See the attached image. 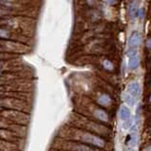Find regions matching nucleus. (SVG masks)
<instances>
[{
    "instance_id": "obj_1",
    "label": "nucleus",
    "mask_w": 151,
    "mask_h": 151,
    "mask_svg": "<svg viewBox=\"0 0 151 151\" xmlns=\"http://www.w3.org/2000/svg\"><path fill=\"white\" fill-rule=\"evenodd\" d=\"M78 141L81 142L82 144L90 145L96 147L103 148L105 146V141H104L101 137H99L96 134L92 133V132L85 131V130H78V134L76 135Z\"/></svg>"
},
{
    "instance_id": "obj_2",
    "label": "nucleus",
    "mask_w": 151,
    "mask_h": 151,
    "mask_svg": "<svg viewBox=\"0 0 151 151\" xmlns=\"http://www.w3.org/2000/svg\"><path fill=\"white\" fill-rule=\"evenodd\" d=\"M63 147L68 151H96L92 146L78 142H66Z\"/></svg>"
},
{
    "instance_id": "obj_3",
    "label": "nucleus",
    "mask_w": 151,
    "mask_h": 151,
    "mask_svg": "<svg viewBox=\"0 0 151 151\" xmlns=\"http://www.w3.org/2000/svg\"><path fill=\"white\" fill-rule=\"evenodd\" d=\"M127 58H129V68L130 70H135L138 68L140 63V57L137 49H129L127 52Z\"/></svg>"
},
{
    "instance_id": "obj_4",
    "label": "nucleus",
    "mask_w": 151,
    "mask_h": 151,
    "mask_svg": "<svg viewBox=\"0 0 151 151\" xmlns=\"http://www.w3.org/2000/svg\"><path fill=\"white\" fill-rule=\"evenodd\" d=\"M127 93L131 97L135 98L136 100L138 99V97L140 96L141 93V85L138 81H131L129 85H127Z\"/></svg>"
},
{
    "instance_id": "obj_5",
    "label": "nucleus",
    "mask_w": 151,
    "mask_h": 151,
    "mask_svg": "<svg viewBox=\"0 0 151 151\" xmlns=\"http://www.w3.org/2000/svg\"><path fill=\"white\" fill-rule=\"evenodd\" d=\"M142 42V36L138 31H133L129 38V49H138Z\"/></svg>"
},
{
    "instance_id": "obj_6",
    "label": "nucleus",
    "mask_w": 151,
    "mask_h": 151,
    "mask_svg": "<svg viewBox=\"0 0 151 151\" xmlns=\"http://www.w3.org/2000/svg\"><path fill=\"white\" fill-rule=\"evenodd\" d=\"M120 119L121 121L124 122L125 124V127H131V123H130V120H131V113H130V111L129 110V108L127 106H122L120 108Z\"/></svg>"
},
{
    "instance_id": "obj_7",
    "label": "nucleus",
    "mask_w": 151,
    "mask_h": 151,
    "mask_svg": "<svg viewBox=\"0 0 151 151\" xmlns=\"http://www.w3.org/2000/svg\"><path fill=\"white\" fill-rule=\"evenodd\" d=\"M93 115H94V117L96 118V119H98L99 121H101V122L107 123L109 121L108 113L104 110H102V109H96V110H94Z\"/></svg>"
},
{
    "instance_id": "obj_8",
    "label": "nucleus",
    "mask_w": 151,
    "mask_h": 151,
    "mask_svg": "<svg viewBox=\"0 0 151 151\" xmlns=\"http://www.w3.org/2000/svg\"><path fill=\"white\" fill-rule=\"evenodd\" d=\"M15 101V99L0 98V109H15V106L13 105V102Z\"/></svg>"
},
{
    "instance_id": "obj_9",
    "label": "nucleus",
    "mask_w": 151,
    "mask_h": 151,
    "mask_svg": "<svg viewBox=\"0 0 151 151\" xmlns=\"http://www.w3.org/2000/svg\"><path fill=\"white\" fill-rule=\"evenodd\" d=\"M97 103L103 107H109L111 104V98L108 94L103 93L97 98Z\"/></svg>"
},
{
    "instance_id": "obj_10",
    "label": "nucleus",
    "mask_w": 151,
    "mask_h": 151,
    "mask_svg": "<svg viewBox=\"0 0 151 151\" xmlns=\"http://www.w3.org/2000/svg\"><path fill=\"white\" fill-rule=\"evenodd\" d=\"M137 11H138V9L136 8L135 3L134 2H131L130 5H129V16H130L131 19H133L136 16Z\"/></svg>"
},
{
    "instance_id": "obj_11",
    "label": "nucleus",
    "mask_w": 151,
    "mask_h": 151,
    "mask_svg": "<svg viewBox=\"0 0 151 151\" xmlns=\"http://www.w3.org/2000/svg\"><path fill=\"white\" fill-rule=\"evenodd\" d=\"M125 101H126V103L127 104V105L132 107V106L135 105V103H136L137 100H136L135 98H133V97H131L130 96H129L127 93H126L125 94Z\"/></svg>"
},
{
    "instance_id": "obj_12",
    "label": "nucleus",
    "mask_w": 151,
    "mask_h": 151,
    "mask_svg": "<svg viewBox=\"0 0 151 151\" xmlns=\"http://www.w3.org/2000/svg\"><path fill=\"white\" fill-rule=\"evenodd\" d=\"M103 66H104V68H105L106 70L108 71H112L113 70V64L111 60H105L103 61Z\"/></svg>"
},
{
    "instance_id": "obj_13",
    "label": "nucleus",
    "mask_w": 151,
    "mask_h": 151,
    "mask_svg": "<svg viewBox=\"0 0 151 151\" xmlns=\"http://www.w3.org/2000/svg\"><path fill=\"white\" fill-rule=\"evenodd\" d=\"M9 31L6 29H0V38H8L9 37Z\"/></svg>"
},
{
    "instance_id": "obj_14",
    "label": "nucleus",
    "mask_w": 151,
    "mask_h": 151,
    "mask_svg": "<svg viewBox=\"0 0 151 151\" xmlns=\"http://www.w3.org/2000/svg\"><path fill=\"white\" fill-rule=\"evenodd\" d=\"M8 127V124L5 121H3L1 118H0V129H6Z\"/></svg>"
},
{
    "instance_id": "obj_15",
    "label": "nucleus",
    "mask_w": 151,
    "mask_h": 151,
    "mask_svg": "<svg viewBox=\"0 0 151 151\" xmlns=\"http://www.w3.org/2000/svg\"><path fill=\"white\" fill-rule=\"evenodd\" d=\"M5 93V88L2 87V86H0V94H3Z\"/></svg>"
},
{
    "instance_id": "obj_16",
    "label": "nucleus",
    "mask_w": 151,
    "mask_h": 151,
    "mask_svg": "<svg viewBox=\"0 0 151 151\" xmlns=\"http://www.w3.org/2000/svg\"><path fill=\"white\" fill-rule=\"evenodd\" d=\"M145 151H151V146H149L148 148H146V149H145Z\"/></svg>"
},
{
    "instance_id": "obj_17",
    "label": "nucleus",
    "mask_w": 151,
    "mask_h": 151,
    "mask_svg": "<svg viewBox=\"0 0 151 151\" xmlns=\"http://www.w3.org/2000/svg\"><path fill=\"white\" fill-rule=\"evenodd\" d=\"M1 74H2V70H1V68H0V76H1Z\"/></svg>"
},
{
    "instance_id": "obj_18",
    "label": "nucleus",
    "mask_w": 151,
    "mask_h": 151,
    "mask_svg": "<svg viewBox=\"0 0 151 151\" xmlns=\"http://www.w3.org/2000/svg\"><path fill=\"white\" fill-rule=\"evenodd\" d=\"M149 102L151 103V96H150V97H149Z\"/></svg>"
}]
</instances>
